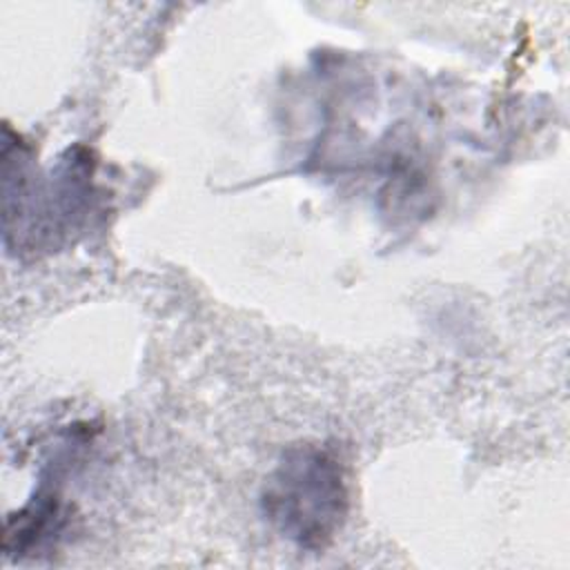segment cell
Segmentation results:
<instances>
[{
    "instance_id": "obj_1",
    "label": "cell",
    "mask_w": 570,
    "mask_h": 570,
    "mask_svg": "<svg viewBox=\"0 0 570 570\" xmlns=\"http://www.w3.org/2000/svg\"><path fill=\"white\" fill-rule=\"evenodd\" d=\"M261 508L274 530L294 546L327 548L350 512L343 461L325 445L289 448L265 479Z\"/></svg>"
},
{
    "instance_id": "obj_2",
    "label": "cell",
    "mask_w": 570,
    "mask_h": 570,
    "mask_svg": "<svg viewBox=\"0 0 570 570\" xmlns=\"http://www.w3.org/2000/svg\"><path fill=\"white\" fill-rule=\"evenodd\" d=\"M65 528V510L58 494H45L33 499L20 512L11 514L4 525V552L7 554H29Z\"/></svg>"
}]
</instances>
